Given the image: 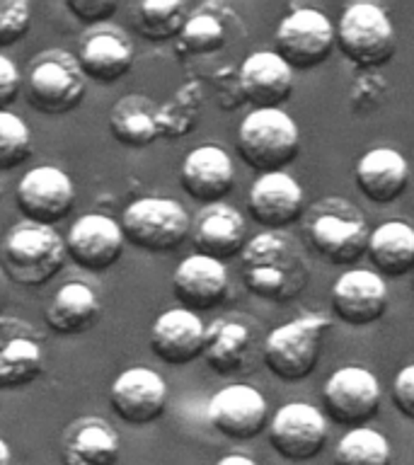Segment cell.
<instances>
[{"instance_id":"23","label":"cell","mask_w":414,"mask_h":465,"mask_svg":"<svg viewBox=\"0 0 414 465\" xmlns=\"http://www.w3.org/2000/svg\"><path fill=\"white\" fill-rule=\"evenodd\" d=\"M206 340V325L196 312L172 308L160 315L151 327V349L160 361L184 366L199 359Z\"/></svg>"},{"instance_id":"22","label":"cell","mask_w":414,"mask_h":465,"mask_svg":"<svg viewBox=\"0 0 414 465\" xmlns=\"http://www.w3.org/2000/svg\"><path fill=\"white\" fill-rule=\"evenodd\" d=\"M196 254L225 262L242 254L247 245V223L238 209L228 203H209L192 223Z\"/></svg>"},{"instance_id":"28","label":"cell","mask_w":414,"mask_h":465,"mask_svg":"<svg viewBox=\"0 0 414 465\" xmlns=\"http://www.w3.org/2000/svg\"><path fill=\"white\" fill-rule=\"evenodd\" d=\"M100 298L87 283L68 282L54 293L46 308V325L56 334H83L100 320Z\"/></svg>"},{"instance_id":"27","label":"cell","mask_w":414,"mask_h":465,"mask_svg":"<svg viewBox=\"0 0 414 465\" xmlns=\"http://www.w3.org/2000/svg\"><path fill=\"white\" fill-rule=\"evenodd\" d=\"M254 334L247 322L232 318H221L206 327L203 340V361L218 376H232L247 369L252 359Z\"/></svg>"},{"instance_id":"26","label":"cell","mask_w":414,"mask_h":465,"mask_svg":"<svg viewBox=\"0 0 414 465\" xmlns=\"http://www.w3.org/2000/svg\"><path fill=\"white\" fill-rule=\"evenodd\" d=\"M78 68L85 78L112 85L116 80H122L133 65V46L119 32L100 29L87 35L80 44L78 51Z\"/></svg>"},{"instance_id":"34","label":"cell","mask_w":414,"mask_h":465,"mask_svg":"<svg viewBox=\"0 0 414 465\" xmlns=\"http://www.w3.org/2000/svg\"><path fill=\"white\" fill-rule=\"evenodd\" d=\"M182 49L189 54H211L225 44V27L216 15L196 13L187 17V25L180 35Z\"/></svg>"},{"instance_id":"14","label":"cell","mask_w":414,"mask_h":465,"mask_svg":"<svg viewBox=\"0 0 414 465\" xmlns=\"http://www.w3.org/2000/svg\"><path fill=\"white\" fill-rule=\"evenodd\" d=\"M65 252L80 269L100 274L114 267L123 254L122 225L104 213H85L65 235Z\"/></svg>"},{"instance_id":"39","label":"cell","mask_w":414,"mask_h":465,"mask_svg":"<svg viewBox=\"0 0 414 465\" xmlns=\"http://www.w3.org/2000/svg\"><path fill=\"white\" fill-rule=\"evenodd\" d=\"M216 465H257V463H254L252 458L242 456V453H231V456L218 458Z\"/></svg>"},{"instance_id":"6","label":"cell","mask_w":414,"mask_h":465,"mask_svg":"<svg viewBox=\"0 0 414 465\" xmlns=\"http://www.w3.org/2000/svg\"><path fill=\"white\" fill-rule=\"evenodd\" d=\"M369 235L361 211L344 199H325L310 209L308 240L330 264H354L366 254Z\"/></svg>"},{"instance_id":"15","label":"cell","mask_w":414,"mask_h":465,"mask_svg":"<svg viewBox=\"0 0 414 465\" xmlns=\"http://www.w3.org/2000/svg\"><path fill=\"white\" fill-rule=\"evenodd\" d=\"M109 402L126 424L145 427L163 417L167 407V383L158 371L133 366L114 378Z\"/></svg>"},{"instance_id":"25","label":"cell","mask_w":414,"mask_h":465,"mask_svg":"<svg viewBox=\"0 0 414 465\" xmlns=\"http://www.w3.org/2000/svg\"><path fill=\"white\" fill-rule=\"evenodd\" d=\"M409 184V165L395 148H370L356 163V187L369 202L392 203Z\"/></svg>"},{"instance_id":"32","label":"cell","mask_w":414,"mask_h":465,"mask_svg":"<svg viewBox=\"0 0 414 465\" xmlns=\"http://www.w3.org/2000/svg\"><path fill=\"white\" fill-rule=\"evenodd\" d=\"M392 449L378 429H349L334 449V465H390Z\"/></svg>"},{"instance_id":"30","label":"cell","mask_w":414,"mask_h":465,"mask_svg":"<svg viewBox=\"0 0 414 465\" xmlns=\"http://www.w3.org/2000/svg\"><path fill=\"white\" fill-rule=\"evenodd\" d=\"M109 131L129 148L151 145L160 136V109L145 94H126L109 112Z\"/></svg>"},{"instance_id":"40","label":"cell","mask_w":414,"mask_h":465,"mask_svg":"<svg viewBox=\"0 0 414 465\" xmlns=\"http://www.w3.org/2000/svg\"><path fill=\"white\" fill-rule=\"evenodd\" d=\"M5 303H7V274H5V269L0 267V315H3Z\"/></svg>"},{"instance_id":"2","label":"cell","mask_w":414,"mask_h":465,"mask_svg":"<svg viewBox=\"0 0 414 465\" xmlns=\"http://www.w3.org/2000/svg\"><path fill=\"white\" fill-rule=\"evenodd\" d=\"M235 145L257 173H283L301 153V131L283 109H252L240 122Z\"/></svg>"},{"instance_id":"38","label":"cell","mask_w":414,"mask_h":465,"mask_svg":"<svg viewBox=\"0 0 414 465\" xmlns=\"http://www.w3.org/2000/svg\"><path fill=\"white\" fill-rule=\"evenodd\" d=\"M20 93V71L7 56L0 54V112L13 104Z\"/></svg>"},{"instance_id":"5","label":"cell","mask_w":414,"mask_h":465,"mask_svg":"<svg viewBox=\"0 0 414 465\" xmlns=\"http://www.w3.org/2000/svg\"><path fill=\"white\" fill-rule=\"evenodd\" d=\"M330 330V320L322 315H303V318L283 322L269 332L261 347V359L276 378L281 381H303L315 371L322 354V337Z\"/></svg>"},{"instance_id":"35","label":"cell","mask_w":414,"mask_h":465,"mask_svg":"<svg viewBox=\"0 0 414 465\" xmlns=\"http://www.w3.org/2000/svg\"><path fill=\"white\" fill-rule=\"evenodd\" d=\"M32 7L27 0H0V46H13L29 32Z\"/></svg>"},{"instance_id":"37","label":"cell","mask_w":414,"mask_h":465,"mask_svg":"<svg viewBox=\"0 0 414 465\" xmlns=\"http://www.w3.org/2000/svg\"><path fill=\"white\" fill-rule=\"evenodd\" d=\"M390 398L392 405L398 407V412L414 421V363H407L405 369H399L392 381Z\"/></svg>"},{"instance_id":"1","label":"cell","mask_w":414,"mask_h":465,"mask_svg":"<svg viewBox=\"0 0 414 465\" xmlns=\"http://www.w3.org/2000/svg\"><path fill=\"white\" fill-rule=\"evenodd\" d=\"M310 267L303 250L286 232L269 231L247 240L242 250V282L247 291L267 301H291L305 289Z\"/></svg>"},{"instance_id":"21","label":"cell","mask_w":414,"mask_h":465,"mask_svg":"<svg viewBox=\"0 0 414 465\" xmlns=\"http://www.w3.org/2000/svg\"><path fill=\"white\" fill-rule=\"evenodd\" d=\"M172 293L180 308L187 311H211L228 296V269L223 262L203 254H189L177 264L172 274Z\"/></svg>"},{"instance_id":"3","label":"cell","mask_w":414,"mask_h":465,"mask_svg":"<svg viewBox=\"0 0 414 465\" xmlns=\"http://www.w3.org/2000/svg\"><path fill=\"white\" fill-rule=\"evenodd\" d=\"M65 240L51 225H13L3 242L7 279L34 289L51 282L65 264Z\"/></svg>"},{"instance_id":"11","label":"cell","mask_w":414,"mask_h":465,"mask_svg":"<svg viewBox=\"0 0 414 465\" xmlns=\"http://www.w3.org/2000/svg\"><path fill=\"white\" fill-rule=\"evenodd\" d=\"M271 449L291 463H305L322 453L327 443V420L322 410L308 402H286L267 424Z\"/></svg>"},{"instance_id":"17","label":"cell","mask_w":414,"mask_h":465,"mask_svg":"<svg viewBox=\"0 0 414 465\" xmlns=\"http://www.w3.org/2000/svg\"><path fill=\"white\" fill-rule=\"evenodd\" d=\"M334 315L354 327L373 325L388 311V283L370 269H349L332 283Z\"/></svg>"},{"instance_id":"29","label":"cell","mask_w":414,"mask_h":465,"mask_svg":"<svg viewBox=\"0 0 414 465\" xmlns=\"http://www.w3.org/2000/svg\"><path fill=\"white\" fill-rule=\"evenodd\" d=\"M366 254L376 274L407 276L414 272V228L405 221H385L370 231Z\"/></svg>"},{"instance_id":"31","label":"cell","mask_w":414,"mask_h":465,"mask_svg":"<svg viewBox=\"0 0 414 465\" xmlns=\"http://www.w3.org/2000/svg\"><path fill=\"white\" fill-rule=\"evenodd\" d=\"M187 25V5L182 0L170 3H138L133 7V27L151 42H167L182 35Z\"/></svg>"},{"instance_id":"36","label":"cell","mask_w":414,"mask_h":465,"mask_svg":"<svg viewBox=\"0 0 414 465\" xmlns=\"http://www.w3.org/2000/svg\"><path fill=\"white\" fill-rule=\"evenodd\" d=\"M65 7L83 25H100L119 10V3L114 0H68Z\"/></svg>"},{"instance_id":"19","label":"cell","mask_w":414,"mask_h":465,"mask_svg":"<svg viewBox=\"0 0 414 465\" xmlns=\"http://www.w3.org/2000/svg\"><path fill=\"white\" fill-rule=\"evenodd\" d=\"M238 83L254 109H281L293 93V68L276 51H252L240 65Z\"/></svg>"},{"instance_id":"41","label":"cell","mask_w":414,"mask_h":465,"mask_svg":"<svg viewBox=\"0 0 414 465\" xmlns=\"http://www.w3.org/2000/svg\"><path fill=\"white\" fill-rule=\"evenodd\" d=\"M0 465H13V450L5 439H0Z\"/></svg>"},{"instance_id":"8","label":"cell","mask_w":414,"mask_h":465,"mask_svg":"<svg viewBox=\"0 0 414 465\" xmlns=\"http://www.w3.org/2000/svg\"><path fill=\"white\" fill-rule=\"evenodd\" d=\"M85 94V75L78 61L65 51H49L36 56L27 75V102L36 112L49 116L68 114Z\"/></svg>"},{"instance_id":"33","label":"cell","mask_w":414,"mask_h":465,"mask_svg":"<svg viewBox=\"0 0 414 465\" xmlns=\"http://www.w3.org/2000/svg\"><path fill=\"white\" fill-rule=\"evenodd\" d=\"M32 153V134L20 116L3 109L0 112V170L20 167Z\"/></svg>"},{"instance_id":"4","label":"cell","mask_w":414,"mask_h":465,"mask_svg":"<svg viewBox=\"0 0 414 465\" xmlns=\"http://www.w3.org/2000/svg\"><path fill=\"white\" fill-rule=\"evenodd\" d=\"M123 240L143 252H172L189 238L192 218L187 209L174 199L143 196L131 202L122 213Z\"/></svg>"},{"instance_id":"24","label":"cell","mask_w":414,"mask_h":465,"mask_svg":"<svg viewBox=\"0 0 414 465\" xmlns=\"http://www.w3.org/2000/svg\"><path fill=\"white\" fill-rule=\"evenodd\" d=\"M122 441L116 429L102 417H80L68 424L61 439L64 465H116Z\"/></svg>"},{"instance_id":"13","label":"cell","mask_w":414,"mask_h":465,"mask_svg":"<svg viewBox=\"0 0 414 465\" xmlns=\"http://www.w3.org/2000/svg\"><path fill=\"white\" fill-rule=\"evenodd\" d=\"M206 417L218 434L235 441H247L267 429L269 405L257 388L247 383H232L221 388L211 398Z\"/></svg>"},{"instance_id":"10","label":"cell","mask_w":414,"mask_h":465,"mask_svg":"<svg viewBox=\"0 0 414 465\" xmlns=\"http://www.w3.org/2000/svg\"><path fill=\"white\" fill-rule=\"evenodd\" d=\"M276 54L298 71L325 64L332 54L337 35L332 20L315 7H296L279 22L274 35Z\"/></svg>"},{"instance_id":"12","label":"cell","mask_w":414,"mask_h":465,"mask_svg":"<svg viewBox=\"0 0 414 465\" xmlns=\"http://www.w3.org/2000/svg\"><path fill=\"white\" fill-rule=\"evenodd\" d=\"M17 209L27 223L51 225L64 221L75 203V187L64 170L54 165L32 167L22 174L15 194Z\"/></svg>"},{"instance_id":"9","label":"cell","mask_w":414,"mask_h":465,"mask_svg":"<svg viewBox=\"0 0 414 465\" xmlns=\"http://www.w3.org/2000/svg\"><path fill=\"white\" fill-rule=\"evenodd\" d=\"M380 383L363 366H344L322 388V414L340 427H366L380 410Z\"/></svg>"},{"instance_id":"18","label":"cell","mask_w":414,"mask_h":465,"mask_svg":"<svg viewBox=\"0 0 414 465\" xmlns=\"http://www.w3.org/2000/svg\"><path fill=\"white\" fill-rule=\"evenodd\" d=\"M303 187L286 173L260 174L247 194V209L260 225L281 231L303 216Z\"/></svg>"},{"instance_id":"16","label":"cell","mask_w":414,"mask_h":465,"mask_svg":"<svg viewBox=\"0 0 414 465\" xmlns=\"http://www.w3.org/2000/svg\"><path fill=\"white\" fill-rule=\"evenodd\" d=\"M44 349L34 327L0 315V391H20L42 378Z\"/></svg>"},{"instance_id":"7","label":"cell","mask_w":414,"mask_h":465,"mask_svg":"<svg viewBox=\"0 0 414 465\" xmlns=\"http://www.w3.org/2000/svg\"><path fill=\"white\" fill-rule=\"evenodd\" d=\"M334 35L341 54L359 68L388 64L398 46L392 20L383 7L373 3L349 5L334 27Z\"/></svg>"},{"instance_id":"20","label":"cell","mask_w":414,"mask_h":465,"mask_svg":"<svg viewBox=\"0 0 414 465\" xmlns=\"http://www.w3.org/2000/svg\"><path fill=\"white\" fill-rule=\"evenodd\" d=\"M180 182L184 192L203 206L221 203L235 187V167L221 145H199L182 163Z\"/></svg>"}]
</instances>
